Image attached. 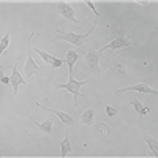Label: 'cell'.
Segmentation results:
<instances>
[{"mask_svg": "<svg viewBox=\"0 0 158 158\" xmlns=\"http://www.w3.org/2000/svg\"><path fill=\"white\" fill-rule=\"evenodd\" d=\"M97 22H98V19H95V22H94V25H92V29H89V32L87 33H74V32H62L60 29H57L56 30V33H57V36L62 40V41H68V43H71V44H74V46H79V48H82L84 46V43H85V40L89 38V35L94 32L95 29H97Z\"/></svg>", "mask_w": 158, "mask_h": 158, "instance_id": "cell-1", "label": "cell"}, {"mask_svg": "<svg viewBox=\"0 0 158 158\" xmlns=\"http://www.w3.org/2000/svg\"><path fill=\"white\" fill-rule=\"evenodd\" d=\"M89 81H74V77L70 76V79L65 84H56V89H62V90H67L70 94H73L74 97V101H73V106H77V98L82 97V98H87V95L81 94V87L84 84H87Z\"/></svg>", "mask_w": 158, "mask_h": 158, "instance_id": "cell-2", "label": "cell"}, {"mask_svg": "<svg viewBox=\"0 0 158 158\" xmlns=\"http://www.w3.org/2000/svg\"><path fill=\"white\" fill-rule=\"evenodd\" d=\"M100 51H95V49H87L85 52V63H84V68L94 74H98L100 73Z\"/></svg>", "mask_w": 158, "mask_h": 158, "instance_id": "cell-3", "label": "cell"}, {"mask_svg": "<svg viewBox=\"0 0 158 158\" xmlns=\"http://www.w3.org/2000/svg\"><path fill=\"white\" fill-rule=\"evenodd\" d=\"M127 60L122 59V57H117L114 60H111L109 63V68H108V73L109 76L112 77H125L127 76Z\"/></svg>", "mask_w": 158, "mask_h": 158, "instance_id": "cell-4", "label": "cell"}, {"mask_svg": "<svg viewBox=\"0 0 158 158\" xmlns=\"http://www.w3.org/2000/svg\"><path fill=\"white\" fill-rule=\"evenodd\" d=\"M127 92H138V94H147V95H155L158 97V90L152 89L150 85H147L146 82H139V84H133L130 87H123V89H118L115 92V95H122L127 94Z\"/></svg>", "mask_w": 158, "mask_h": 158, "instance_id": "cell-5", "label": "cell"}, {"mask_svg": "<svg viewBox=\"0 0 158 158\" xmlns=\"http://www.w3.org/2000/svg\"><path fill=\"white\" fill-rule=\"evenodd\" d=\"M56 8H57V11L60 13L65 19H68V21H71V22H74V24H79V21H77V18H76V13H74V8H73L70 3L60 0V2L56 3Z\"/></svg>", "mask_w": 158, "mask_h": 158, "instance_id": "cell-6", "label": "cell"}, {"mask_svg": "<svg viewBox=\"0 0 158 158\" xmlns=\"http://www.w3.org/2000/svg\"><path fill=\"white\" fill-rule=\"evenodd\" d=\"M131 44H133V43H131L125 35H118L117 38H114V40H112V41H111L109 44L103 46V48H101V49H98V51H100V54H103V52H104V51H108V49L115 51V49H122V48H127V46H131Z\"/></svg>", "mask_w": 158, "mask_h": 158, "instance_id": "cell-7", "label": "cell"}, {"mask_svg": "<svg viewBox=\"0 0 158 158\" xmlns=\"http://www.w3.org/2000/svg\"><path fill=\"white\" fill-rule=\"evenodd\" d=\"M19 60H21V57L16 60L15 65H13V73H11V76H10V84H13V95H16V94H18L19 85H25V79H24V77L21 76V73L18 71Z\"/></svg>", "mask_w": 158, "mask_h": 158, "instance_id": "cell-8", "label": "cell"}, {"mask_svg": "<svg viewBox=\"0 0 158 158\" xmlns=\"http://www.w3.org/2000/svg\"><path fill=\"white\" fill-rule=\"evenodd\" d=\"M36 106L38 108H41V109H44V111H48V112H52V114H56L60 120H62V123L63 125H68V127H71V125H74L76 123V120L70 115V114H67V112H63V111H57V109H52V108H48V106H44V104H40V103H36Z\"/></svg>", "mask_w": 158, "mask_h": 158, "instance_id": "cell-9", "label": "cell"}, {"mask_svg": "<svg viewBox=\"0 0 158 158\" xmlns=\"http://www.w3.org/2000/svg\"><path fill=\"white\" fill-rule=\"evenodd\" d=\"M24 70H25V76H27V77H32L33 74H36V73L40 71L38 63L33 60V56H32V46H30V44H29V48H27V62H25Z\"/></svg>", "mask_w": 158, "mask_h": 158, "instance_id": "cell-10", "label": "cell"}, {"mask_svg": "<svg viewBox=\"0 0 158 158\" xmlns=\"http://www.w3.org/2000/svg\"><path fill=\"white\" fill-rule=\"evenodd\" d=\"M33 52H36V54L41 57L46 63H49L52 68H60L62 65L65 63V60H62V59H57V57H52L51 54H48V52H44V51H41V49H38V48H33L32 49Z\"/></svg>", "mask_w": 158, "mask_h": 158, "instance_id": "cell-11", "label": "cell"}, {"mask_svg": "<svg viewBox=\"0 0 158 158\" xmlns=\"http://www.w3.org/2000/svg\"><path fill=\"white\" fill-rule=\"evenodd\" d=\"M130 104L135 108V111L138 112V115H139V117H144L146 114H149V112H150V108L144 106V104L141 103V100H139V98H133V100L130 101Z\"/></svg>", "mask_w": 158, "mask_h": 158, "instance_id": "cell-12", "label": "cell"}, {"mask_svg": "<svg viewBox=\"0 0 158 158\" xmlns=\"http://www.w3.org/2000/svg\"><path fill=\"white\" fill-rule=\"evenodd\" d=\"M77 59H79V54L74 49H70L67 52V59H65V62H67V65H68V74L70 76H73V67H74V63L77 62Z\"/></svg>", "mask_w": 158, "mask_h": 158, "instance_id": "cell-13", "label": "cell"}, {"mask_svg": "<svg viewBox=\"0 0 158 158\" xmlns=\"http://www.w3.org/2000/svg\"><path fill=\"white\" fill-rule=\"evenodd\" d=\"M71 141H70V135L67 133V135H65V138L60 141V156L62 158H65V156H67L70 152H71Z\"/></svg>", "mask_w": 158, "mask_h": 158, "instance_id": "cell-14", "label": "cell"}, {"mask_svg": "<svg viewBox=\"0 0 158 158\" xmlns=\"http://www.w3.org/2000/svg\"><path fill=\"white\" fill-rule=\"evenodd\" d=\"M81 123L89 125V127L95 123V109H94V108H89L87 111L82 112V115H81Z\"/></svg>", "mask_w": 158, "mask_h": 158, "instance_id": "cell-15", "label": "cell"}, {"mask_svg": "<svg viewBox=\"0 0 158 158\" xmlns=\"http://www.w3.org/2000/svg\"><path fill=\"white\" fill-rule=\"evenodd\" d=\"M32 122L43 131L44 135H51V131H52V127H54V120L52 118H46L44 122H36V120H33L32 118Z\"/></svg>", "mask_w": 158, "mask_h": 158, "instance_id": "cell-16", "label": "cell"}, {"mask_svg": "<svg viewBox=\"0 0 158 158\" xmlns=\"http://www.w3.org/2000/svg\"><path fill=\"white\" fill-rule=\"evenodd\" d=\"M144 141H146V144L149 146V149H150V152L153 153V156H158V141H156L155 138L149 136V135L144 136Z\"/></svg>", "mask_w": 158, "mask_h": 158, "instance_id": "cell-17", "label": "cell"}, {"mask_svg": "<svg viewBox=\"0 0 158 158\" xmlns=\"http://www.w3.org/2000/svg\"><path fill=\"white\" fill-rule=\"evenodd\" d=\"M10 46V35H3L2 40H0V57H2V54L6 51V48Z\"/></svg>", "mask_w": 158, "mask_h": 158, "instance_id": "cell-18", "label": "cell"}, {"mask_svg": "<svg viewBox=\"0 0 158 158\" xmlns=\"http://www.w3.org/2000/svg\"><path fill=\"white\" fill-rule=\"evenodd\" d=\"M84 3H85V5H87V6H89V8L92 10V11H94V13H95V19H98V18H100V13H98V10L95 8V3H94V2H92V0H85V2H84Z\"/></svg>", "mask_w": 158, "mask_h": 158, "instance_id": "cell-19", "label": "cell"}, {"mask_svg": "<svg viewBox=\"0 0 158 158\" xmlns=\"http://www.w3.org/2000/svg\"><path fill=\"white\" fill-rule=\"evenodd\" d=\"M106 114H108V117H114L117 114V109L112 106H106Z\"/></svg>", "mask_w": 158, "mask_h": 158, "instance_id": "cell-20", "label": "cell"}, {"mask_svg": "<svg viewBox=\"0 0 158 158\" xmlns=\"http://www.w3.org/2000/svg\"><path fill=\"white\" fill-rule=\"evenodd\" d=\"M97 127L101 130V133H103V135H106V136L109 135V128H108L106 125H104V123H100V125H97Z\"/></svg>", "mask_w": 158, "mask_h": 158, "instance_id": "cell-21", "label": "cell"}, {"mask_svg": "<svg viewBox=\"0 0 158 158\" xmlns=\"http://www.w3.org/2000/svg\"><path fill=\"white\" fill-rule=\"evenodd\" d=\"M3 77H5V74H3V70H2V67H0V82L3 81Z\"/></svg>", "mask_w": 158, "mask_h": 158, "instance_id": "cell-22", "label": "cell"}, {"mask_svg": "<svg viewBox=\"0 0 158 158\" xmlns=\"http://www.w3.org/2000/svg\"><path fill=\"white\" fill-rule=\"evenodd\" d=\"M155 30H156V32H158V27H155Z\"/></svg>", "mask_w": 158, "mask_h": 158, "instance_id": "cell-23", "label": "cell"}]
</instances>
